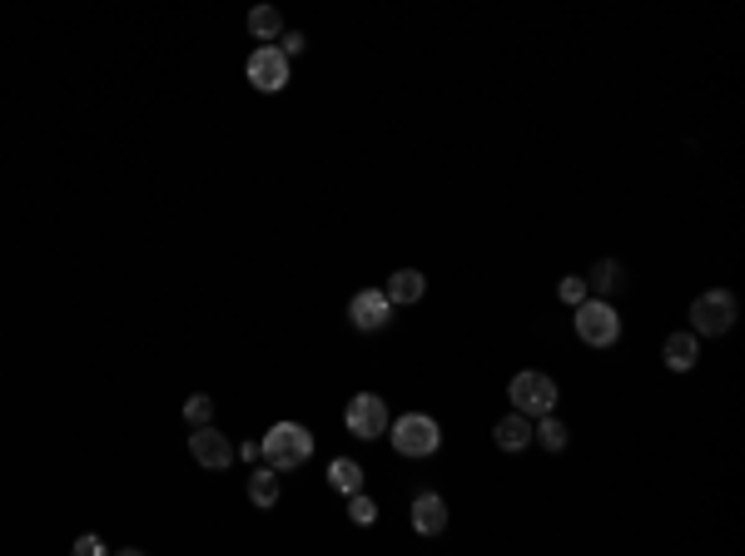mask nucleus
I'll list each match as a JSON object with an SVG mask.
<instances>
[{"instance_id": "f257e3e1", "label": "nucleus", "mask_w": 745, "mask_h": 556, "mask_svg": "<svg viewBox=\"0 0 745 556\" xmlns=\"http://www.w3.org/2000/svg\"><path fill=\"white\" fill-rule=\"evenodd\" d=\"M259 447H264V462L274 472H294V467H303L313 457V432L303 422H274Z\"/></svg>"}, {"instance_id": "f03ea898", "label": "nucleus", "mask_w": 745, "mask_h": 556, "mask_svg": "<svg viewBox=\"0 0 745 556\" xmlns=\"http://www.w3.org/2000/svg\"><path fill=\"white\" fill-rule=\"evenodd\" d=\"M388 432H393L398 457H413V462H423V457H433L443 447V427H438V417L428 413H403L398 422H388Z\"/></svg>"}, {"instance_id": "7ed1b4c3", "label": "nucleus", "mask_w": 745, "mask_h": 556, "mask_svg": "<svg viewBox=\"0 0 745 556\" xmlns=\"http://www.w3.org/2000/svg\"><path fill=\"white\" fill-rule=\"evenodd\" d=\"M507 398H512V408L527 417H542V413H557V378L552 373H537V368H527V373H517L512 383H507Z\"/></svg>"}, {"instance_id": "20e7f679", "label": "nucleus", "mask_w": 745, "mask_h": 556, "mask_svg": "<svg viewBox=\"0 0 745 556\" xmlns=\"http://www.w3.org/2000/svg\"><path fill=\"white\" fill-rule=\"evenodd\" d=\"M577 338H582L587 348H611V343L621 338V313H616L606 298L587 293V298L577 303Z\"/></svg>"}, {"instance_id": "39448f33", "label": "nucleus", "mask_w": 745, "mask_h": 556, "mask_svg": "<svg viewBox=\"0 0 745 556\" xmlns=\"http://www.w3.org/2000/svg\"><path fill=\"white\" fill-rule=\"evenodd\" d=\"M691 328L706 333V338H721L736 328V293L731 288H706L696 303H691Z\"/></svg>"}, {"instance_id": "423d86ee", "label": "nucleus", "mask_w": 745, "mask_h": 556, "mask_svg": "<svg viewBox=\"0 0 745 556\" xmlns=\"http://www.w3.org/2000/svg\"><path fill=\"white\" fill-rule=\"evenodd\" d=\"M388 403L378 398V393H358V398H348V408H343V427L358 437V442H373V437H383L388 432Z\"/></svg>"}, {"instance_id": "0eeeda50", "label": "nucleus", "mask_w": 745, "mask_h": 556, "mask_svg": "<svg viewBox=\"0 0 745 556\" xmlns=\"http://www.w3.org/2000/svg\"><path fill=\"white\" fill-rule=\"evenodd\" d=\"M244 75H249V85H254V90H264V95H279V90L289 85V55H284L279 45H259V50L249 55Z\"/></svg>"}, {"instance_id": "6e6552de", "label": "nucleus", "mask_w": 745, "mask_h": 556, "mask_svg": "<svg viewBox=\"0 0 745 556\" xmlns=\"http://www.w3.org/2000/svg\"><path fill=\"white\" fill-rule=\"evenodd\" d=\"M348 323H353L358 333H383V328L393 323L388 293H383V288H358V293L348 298Z\"/></svg>"}, {"instance_id": "1a4fd4ad", "label": "nucleus", "mask_w": 745, "mask_h": 556, "mask_svg": "<svg viewBox=\"0 0 745 556\" xmlns=\"http://www.w3.org/2000/svg\"><path fill=\"white\" fill-rule=\"evenodd\" d=\"M189 452H194V462H199V467H209V472L234 467V442H229L214 422H204V427H194V432H189Z\"/></svg>"}, {"instance_id": "9d476101", "label": "nucleus", "mask_w": 745, "mask_h": 556, "mask_svg": "<svg viewBox=\"0 0 745 556\" xmlns=\"http://www.w3.org/2000/svg\"><path fill=\"white\" fill-rule=\"evenodd\" d=\"M447 527V502L438 492H418L413 497V532L418 537H438Z\"/></svg>"}, {"instance_id": "9b49d317", "label": "nucleus", "mask_w": 745, "mask_h": 556, "mask_svg": "<svg viewBox=\"0 0 745 556\" xmlns=\"http://www.w3.org/2000/svg\"><path fill=\"white\" fill-rule=\"evenodd\" d=\"M492 442H497L502 452H522V447L532 442V422H527V413H517V408H512V413L492 427Z\"/></svg>"}, {"instance_id": "f8f14e48", "label": "nucleus", "mask_w": 745, "mask_h": 556, "mask_svg": "<svg viewBox=\"0 0 745 556\" xmlns=\"http://www.w3.org/2000/svg\"><path fill=\"white\" fill-rule=\"evenodd\" d=\"M661 358H666V368H671V373H691V368H696V358H701L696 333H671V338H666V348H661Z\"/></svg>"}, {"instance_id": "ddd939ff", "label": "nucleus", "mask_w": 745, "mask_h": 556, "mask_svg": "<svg viewBox=\"0 0 745 556\" xmlns=\"http://www.w3.org/2000/svg\"><path fill=\"white\" fill-rule=\"evenodd\" d=\"M587 288H592L596 298L621 293V288H626V264H616V259H596L592 274H587Z\"/></svg>"}, {"instance_id": "4468645a", "label": "nucleus", "mask_w": 745, "mask_h": 556, "mask_svg": "<svg viewBox=\"0 0 745 556\" xmlns=\"http://www.w3.org/2000/svg\"><path fill=\"white\" fill-rule=\"evenodd\" d=\"M388 303H423V293H428V278L418 274V269H398V274L388 278Z\"/></svg>"}, {"instance_id": "2eb2a0df", "label": "nucleus", "mask_w": 745, "mask_h": 556, "mask_svg": "<svg viewBox=\"0 0 745 556\" xmlns=\"http://www.w3.org/2000/svg\"><path fill=\"white\" fill-rule=\"evenodd\" d=\"M249 35H254V40H279V35H284L279 5H254V10H249Z\"/></svg>"}, {"instance_id": "dca6fc26", "label": "nucleus", "mask_w": 745, "mask_h": 556, "mask_svg": "<svg viewBox=\"0 0 745 556\" xmlns=\"http://www.w3.org/2000/svg\"><path fill=\"white\" fill-rule=\"evenodd\" d=\"M328 482L348 497V492H363V467L353 462V457H333L328 462Z\"/></svg>"}, {"instance_id": "f3484780", "label": "nucleus", "mask_w": 745, "mask_h": 556, "mask_svg": "<svg viewBox=\"0 0 745 556\" xmlns=\"http://www.w3.org/2000/svg\"><path fill=\"white\" fill-rule=\"evenodd\" d=\"M249 502L254 507H279V472L274 467H259L249 477Z\"/></svg>"}, {"instance_id": "a211bd4d", "label": "nucleus", "mask_w": 745, "mask_h": 556, "mask_svg": "<svg viewBox=\"0 0 745 556\" xmlns=\"http://www.w3.org/2000/svg\"><path fill=\"white\" fill-rule=\"evenodd\" d=\"M348 517H353V527H373L378 522V502L368 492H348Z\"/></svg>"}, {"instance_id": "6ab92c4d", "label": "nucleus", "mask_w": 745, "mask_h": 556, "mask_svg": "<svg viewBox=\"0 0 745 556\" xmlns=\"http://www.w3.org/2000/svg\"><path fill=\"white\" fill-rule=\"evenodd\" d=\"M532 437H537V442H542L547 452H562V447H567V427H562V422H557L552 413H542V427H537Z\"/></svg>"}, {"instance_id": "aec40b11", "label": "nucleus", "mask_w": 745, "mask_h": 556, "mask_svg": "<svg viewBox=\"0 0 745 556\" xmlns=\"http://www.w3.org/2000/svg\"><path fill=\"white\" fill-rule=\"evenodd\" d=\"M209 417H214V398H204V393H194V398L184 403V422H189V427H204Z\"/></svg>"}, {"instance_id": "412c9836", "label": "nucleus", "mask_w": 745, "mask_h": 556, "mask_svg": "<svg viewBox=\"0 0 745 556\" xmlns=\"http://www.w3.org/2000/svg\"><path fill=\"white\" fill-rule=\"evenodd\" d=\"M587 293H592V288H587V278H562V298H567V303H572V308H577V303H582V298H587Z\"/></svg>"}, {"instance_id": "4be33fe9", "label": "nucleus", "mask_w": 745, "mask_h": 556, "mask_svg": "<svg viewBox=\"0 0 745 556\" xmlns=\"http://www.w3.org/2000/svg\"><path fill=\"white\" fill-rule=\"evenodd\" d=\"M303 45H308L303 30H284V35H279V50H284V55H303Z\"/></svg>"}, {"instance_id": "5701e85b", "label": "nucleus", "mask_w": 745, "mask_h": 556, "mask_svg": "<svg viewBox=\"0 0 745 556\" xmlns=\"http://www.w3.org/2000/svg\"><path fill=\"white\" fill-rule=\"evenodd\" d=\"M100 552H105L100 537H75V556H100Z\"/></svg>"}, {"instance_id": "b1692460", "label": "nucleus", "mask_w": 745, "mask_h": 556, "mask_svg": "<svg viewBox=\"0 0 745 556\" xmlns=\"http://www.w3.org/2000/svg\"><path fill=\"white\" fill-rule=\"evenodd\" d=\"M239 457H244V462H254V457H264V447H259V442H244V447H239Z\"/></svg>"}]
</instances>
